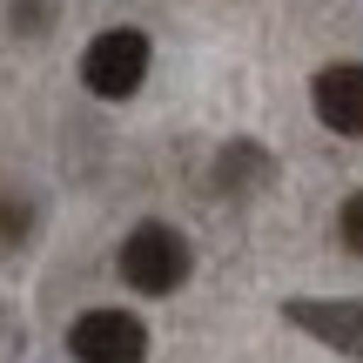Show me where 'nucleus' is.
<instances>
[{"instance_id":"obj_1","label":"nucleus","mask_w":363,"mask_h":363,"mask_svg":"<svg viewBox=\"0 0 363 363\" xmlns=\"http://www.w3.org/2000/svg\"><path fill=\"white\" fill-rule=\"evenodd\" d=\"M148 74V34L142 27H108V34L88 40V54H81V81H88L101 101H128L135 88H142Z\"/></svg>"},{"instance_id":"obj_2","label":"nucleus","mask_w":363,"mask_h":363,"mask_svg":"<svg viewBox=\"0 0 363 363\" xmlns=\"http://www.w3.org/2000/svg\"><path fill=\"white\" fill-rule=\"evenodd\" d=\"M121 276H128L142 296H169L182 276H189V242H182L169 222H142V229L121 242Z\"/></svg>"},{"instance_id":"obj_3","label":"nucleus","mask_w":363,"mask_h":363,"mask_svg":"<svg viewBox=\"0 0 363 363\" xmlns=\"http://www.w3.org/2000/svg\"><path fill=\"white\" fill-rule=\"evenodd\" d=\"M67 350H74V363H142L148 357V330L128 310H88L67 330Z\"/></svg>"},{"instance_id":"obj_4","label":"nucleus","mask_w":363,"mask_h":363,"mask_svg":"<svg viewBox=\"0 0 363 363\" xmlns=\"http://www.w3.org/2000/svg\"><path fill=\"white\" fill-rule=\"evenodd\" d=\"M310 101H316V121H323V128L363 135V61L323 67V74H316V88H310Z\"/></svg>"},{"instance_id":"obj_5","label":"nucleus","mask_w":363,"mask_h":363,"mask_svg":"<svg viewBox=\"0 0 363 363\" xmlns=\"http://www.w3.org/2000/svg\"><path fill=\"white\" fill-rule=\"evenodd\" d=\"M289 323L323 337V343H337V350H350V357H363V303H310V296H296L289 303Z\"/></svg>"},{"instance_id":"obj_6","label":"nucleus","mask_w":363,"mask_h":363,"mask_svg":"<svg viewBox=\"0 0 363 363\" xmlns=\"http://www.w3.org/2000/svg\"><path fill=\"white\" fill-rule=\"evenodd\" d=\"M262 175H269V155H262L256 142H229V148H222V162H216V189H229V195L256 189Z\"/></svg>"},{"instance_id":"obj_7","label":"nucleus","mask_w":363,"mask_h":363,"mask_svg":"<svg viewBox=\"0 0 363 363\" xmlns=\"http://www.w3.org/2000/svg\"><path fill=\"white\" fill-rule=\"evenodd\" d=\"M337 229H343V242H350L357 256H363V189L350 195V202H343V216H337Z\"/></svg>"},{"instance_id":"obj_8","label":"nucleus","mask_w":363,"mask_h":363,"mask_svg":"<svg viewBox=\"0 0 363 363\" xmlns=\"http://www.w3.org/2000/svg\"><path fill=\"white\" fill-rule=\"evenodd\" d=\"M27 216H34V208H27L21 195H7V202H0V235H7V242H21V235H27Z\"/></svg>"},{"instance_id":"obj_9","label":"nucleus","mask_w":363,"mask_h":363,"mask_svg":"<svg viewBox=\"0 0 363 363\" xmlns=\"http://www.w3.org/2000/svg\"><path fill=\"white\" fill-rule=\"evenodd\" d=\"M40 21H54V0H13V27L21 34H34Z\"/></svg>"}]
</instances>
